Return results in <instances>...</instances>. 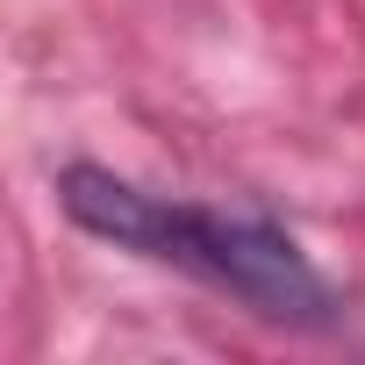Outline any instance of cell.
<instances>
[{"mask_svg": "<svg viewBox=\"0 0 365 365\" xmlns=\"http://www.w3.org/2000/svg\"><path fill=\"white\" fill-rule=\"evenodd\" d=\"M58 208L86 237L194 272V279L237 294L265 322H287V329H329L336 322V287L265 215L201 208V201H165V194L136 187V179H122L108 165H65L58 172Z\"/></svg>", "mask_w": 365, "mask_h": 365, "instance_id": "obj_1", "label": "cell"}]
</instances>
